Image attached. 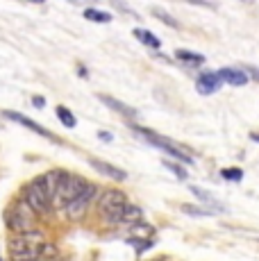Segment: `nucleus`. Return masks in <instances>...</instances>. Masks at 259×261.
Segmentation results:
<instances>
[{"instance_id": "nucleus-22", "label": "nucleus", "mask_w": 259, "mask_h": 261, "mask_svg": "<svg viewBox=\"0 0 259 261\" xmlns=\"http://www.w3.org/2000/svg\"><path fill=\"white\" fill-rule=\"evenodd\" d=\"M182 212H187L191 216H212V214H216V212H205V209H200V207H191V204H182Z\"/></svg>"}, {"instance_id": "nucleus-15", "label": "nucleus", "mask_w": 259, "mask_h": 261, "mask_svg": "<svg viewBox=\"0 0 259 261\" xmlns=\"http://www.w3.org/2000/svg\"><path fill=\"white\" fill-rule=\"evenodd\" d=\"M134 39H139V41L143 43V46H148V48H152V50H157V48H162V41H159V39L155 37V34L152 32H148V30H134Z\"/></svg>"}, {"instance_id": "nucleus-21", "label": "nucleus", "mask_w": 259, "mask_h": 261, "mask_svg": "<svg viewBox=\"0 0 259 261\" xmlns=\"http://www.w3.org/2000/svg\"><path fill=\"white\" fill-rule=\"evenodd\" d=\"M130 243H132V245H137V248H134V250H137V254H141V252H146V250L150 248V245H152V241H150V239H130Z\"/></svg>"}, {"instance_id": "nucleus-17", "label": "nucleus", "mask_w": 259, "mask_h": 261, "mask_svg": "<svg viewBox=\"0 0 259 261\" xmlns=\"http://www.w3.org/2000/svg\"><path fill=\"white\" fill-rule=\"evenodd\" d=\"M55 114H57V118L62 120V123L66 125V127H75L77 120H75V116H73L71 109H66V107H57V109H55Z\"/></svg>"}, {"instance_id": "nucleus-31", "label": "nucleus", "mask_w": 259, "mask_h": 261, "mask_svg": "<svg viewBox=\"0 0 259 261\" xmlns=\"http://www.w3.org/2000/svg\"><path fill=\"white\" fill-rule=\"evenodd\" d=\"M250 139H252V141H257V143H259V134H250Z\"/></svg>"}, {"instance_id": "nucleus-5", "label": "nucleus", "mask_w": 259, "mask_h": 261, "mask_svg": "<svg viewBox=\"0 0 259 261\" xmlns=\"http://www.w3.org/2000/svg\"><path fill=\"white\" fill-rule=\"evenodd\" d=\"M127 198L123 191L118 189H107L105 193H100V202H98V212L107 223H114V218H116L118 214L123 212V209L127 207Z\"/></svg>"}, {"instance_id": "nucleus-13", "label": "nucleus", "mask_w": 259, "mask_h": 261, "mask_svg": "<svg viewBox=\"0 0 259 261\" xmlns=\"http://www.w3.org/2000/svg\"><path fill=\"white\" fill-rule=\"evenodd\" d=\"M141 218H143V209L134 207V204H127V207L114 218L112 225H137Z\"/></svg>"}, {"instance_id": "nucleus-1", "label": "nucleus", "mask_w": 259, "mask_h": 261, "mask_svg": "<svg viewBox=\"0 0 259 261\" xmlns=\"http://www.w3.org/2000/svg\"><path fill=\"white\" fill-rule=\"evenodd\" d=\"M46 239L39 229L16 232L9 237V254L16 261H34L46 252Z\"/></svg>"}, {"instance_id": "nucleus-30", "label": "nucleus", "mask_w": 259, "mask_h": 261, "mask_svg": "<svg viewBox=\"0 0 259 261\" xmlns=\"http://www.w3.org/2000/svg\"><path fill=\"white\" fill-rule=\"evenodd\" d=\"M28 3H34V5H43L46 0H28Z\"/></svg>"}, {"instance_id": "nucleus-11", "label": "nucleus", "mask_w": 259, "mask_h": 261, "mask_svg": "<svg viewBox=\"0 0 259 261\" xmlns=\"http://www.w3.org/2000/svg\"><path fill=\"white\" fill-rule=\"evenodd\" d=\"M89 164H91V168H96L100 175H107V177L116 179V182H123V179L127 177L125 170L112 166V164H107V162H100V159H89Z\"/></svg>"}, {"instance_id": "nucleus-24", "label": "nucleus", "mask_w": 259, "mask_h": 261, "mask_svg": "<svg viewBox=\"0 0 259 261\" xmlns=\"http://www.w3.org/2000/svg\"><path fill=\"white\" fill-rule=\"evenodd\" d=\"M109 3L114 5V7L116 9H121V12H125V14H130V16H137V14L132 12V7H130V5L125 3V0H109Z\"/></svg>"}, {"instance_id": "nucleus-7", "label": "nucleus", "mask_w": 259, "mask_h": 261, "mask_svg": "<svg viewBox=\"0 0 259 261\" xmlns=\"http://www.w3.org/2000/svg\"><path fill=\"white\" fill-rule=\"evenodd\" d=\"M137 129L141 137H146V141L148 143H152L155 148H159V150H164V152H168L171 157H175V159H180V162H184V164H193V159L189 157L187 152H182L177 145H173L171 141H166L164 137H159V134H155V132H150V129H146V127H134Z\"/></svg>"}, {"instance_id": "nucleus-20", "label": "nucleus", "mask_w": 259, "mask_h": 261, "mask_svg": "<svg viewBox=\"0 0 259 261\" xmlns=\"http://www.w3.org/2000/svg\"><path fill=\"white\" fill-rule=\"evenodd\" d=\"M150 12H152V16H155V18H159V21H162V23L171 25V28H177V21H175V18H173V16H168V14L164 12V9H159V7H152Z\"/></svg>"}, {"instance_id": "nucleus-2", "label": "nucleus", "mask_w": 259, "mask_h": 261, "mask_svg": "<svg viewBox=\"0 0 259 261\" xmlns=\"http://www.w3.org/2000/svg\"><path fill=\"white\" fill-rule=\"evenodd\" d=\"M5 220H7V227L12 229L14 234H16V232H30V229H34L37 212L30 207L25 200H21V202H16L14 207L7 209Z\"/></svg>"}, {"instance_id": "nucleus-3", "label": "nucleus", "mask_w": 259, "mask_h": 261, "mask_svg": "<svg viewBox=\"0 0 259 261\" xmlns=\"http://www.w3.org/2000/svg\"><path fill=\"white\" fill-rule=\"evenodd\" d=\"M87 179L80 177V175H73V173H64L62 179H59L57 184V193H55V200L53 202L57 204V207H66L68 202H73V200L77 198L80 193H82L84 189H87Z\"/></svg>"}, {"instance_id": "nucleus-18", "label": "nucleus", "mask_w": 259, "mask_h": 261, "mask_svg": "<svg viewBox=\"0 0 259 261\" xmlns=\"http://www.w3.org/2000/svg\"><path fill=\"white\" fill-rule=\"evenodd\" d=\"M191 191L198 195V198L202 200V202H207L209 207H214V209H216V212H225V207H223L221 202H216V200H214V198H209V195H207V191H202V189H198V187H191Z\"/></svg>"}, {"instance_id": "nucleus-32", "label": "nucleus", "mask_w": 259, "mask_h": 261, "mask_svg": "<svg viewBox=\"0 0 259 261\" xmlns=\"http://www.w3.org/2000/svg\"><path fill=\"white\" fill-rule=\"evenodd\" d=\"M241 3H252V0H241Z\"/></svg>"}, {"instance_id": "nucleus-6", "label": "nucleus", "mask_w": 259, "mask_h": 261, "mask_svg": "<svg viewBox=\"0 0 259 261\" xmlns=\"http://www.w3.org/2000/svg\"><path fill=\"white\" fill-rule=\"evenodd\" d=\"M96 195H98V187L93 182H89L87 189H84L82 193H80L77 198L73 200V202H68L66 207H64V214H66V218L80 220L84 214H87V209L91 207V202L96 200Z\"/></svg>"}, {"instance_id": "nucleus-14", "label": "nucleus", "mask_w": 259, "mask_h": 261, "mask_svg": "<svg viewBox=\"0 0 259 261\" xmlns=\"http://www.w3.org/2000/svg\"><path fill=\"white\" fill-rule=\"evenodd\" d=\"M175 59L177 62H184L187 66H200V64H205V55L191 53V50H175Z\"/></svg>"}, {"instance_id": "nucleus-25", "label": "nucleus", "mask_w": 259, "mask_h": 261, "mask_svg": "<svg viewBox=\"0 0 259 261\" xmlns=\"http://www.w3.org/2000/svg\"><path fill=\"white\" fill-rule=\"evenodd\" d=\"M241 68L246 71V75H248L250 80H255V82H259V68H257V66H250V64H243Z\"/></svg>"}, {"instance_id": "nucleus-26", "label": "nucleus", "mask_w": 259, "mask_h": 261, "mask_svg": "<svg viewBox=\"0 0 259 261\" xmlns=\"http://www.w3.org/2000/svg\"><path fill=\"white\" fill-rule=\"evenodd\" d=\"M187 3H191V5H200V7H209V9L214 7V3H209V0H187Z\"/></svg>"}, {"instance_id": "nucleus-29", "label": "nucleus", "mask_w": 259, "mask_h": 261, "mask_svg": "<svg viewBox=\"0 0 259 261\" xmlns=\"http://www.w3.org/2000/svg\"><path fill=\"white\" fill-rule=\"evenodd\" d=\"M77 75H80V77H89V71H87V68L80 66V68H77Z\"/></svg>"}, {"instance_id": "nucleus-27", "label": "nucleus", "mask_w": 259, "mask_h": 261, "mask_svg": "<svg viewBox=\"0 0 259 261\" xmlns=\"http://www.w3.org/2000/svg\"><path fill=\"white\" fill-rule=\"evenodd\" d=\"M32 102H34V107H39V109H41L43 105H46V100H43L41 95H34V98H32Z\"/></svg>"}, {"instance_id": "nucleus-19", "label": "nucleus", "mask_w": 259, "mask_h": 261, "mask_svg": "<svg viewBox=\"0 0 259 261\" xmlns=\"http://www.w3.org/2000/svg\"><path fill=\"white\" fill-rule=\"evenodd\" d=\"M221 175H223V179H227V182H241L243 179V170L241 168H223Z\"/></svg>"}, {"instance_id": "nucleus-28", "label": "nucleus", "mask_w": 259, "mask_h": 261, "mask_svg": "<svg viewBox=\"0 0 259 261\" xmlns=\"http://www.w3.org/2000/svg\"><path fill=\"white\" fill-rule=\"evenodd\" d=\"M98 137H100L102 141H112V134H109V132H102V129L98 132Z\"/></svg>"}, {"instance_id": "nucleus-8", "label": "nucleus", "mask_w": 259, "mask_h": 261, "mask_svg": "<svg viewBox=\"0 0 259 261\" xmlns=\"http://www.w3.org/2000/svg\"><path fill=\"white\" fill-rule=\"evenodd\" d=\"M221 87H223L221 75H218V73H212V71L202 73L200 77L196 80V91L200 93V95H212V93H216Z\"/></svg>"}, {"instance_id": "nucleus-23", "label": "nucleus", "mask_w": 259, "mask_h": 261, "mask_svg": "<svg viewBox=\"0 0 259 261\" xmlns=\"http://www.w3.org/2000/svg\"><path fill=\"white\" fill-rule=\"evenodd\" d=\"M164 166L171 170V173H175L180 179H187V170H184L182 166H177V164H171V162H164Z\"/></svg>"}, {"instance_id": "nucleus-12", "label": "nucleus", "mask_w": 259, "mask_h": 261, "mask_svg": "<svg viewBox=\"0 0 259 261\" xmlns=\"http://www.w3.org/2000/svg\"><path fill=\"white\" fill-rule=\"evenodd\" d=\"M218 75H221V80L225 84H232V87H246L248 84V75L243 68H221L218 71Z\"/></svg>"}, {"instance_id": "nucleus-10", "label": "nucleus", "mask_w": 259, "mask_h": 261, "mask_svg": "<svg viewBox=\"0 0 259 261\" xmlns=\"http://www.w3.org/2000/svg\"><path fill=\"white\" fill-rule=\"evenodd\" d=\"M98 98H100V102H105V107L114 109V112L121 114V116H125V118H137V109L127 107V105H125V102H121V100L112 98V95H107V93H100Z\"/></svg>"}, {"instance_id": "nucleus-9", "label": "nucleus", "mask_w": 259, "mask_h": 261, "mask_svg": "<svg viewBox=\"0 0 259 261\" xmlns=\"http://www.w3.org/2000/svg\"><path fill=\"white\" fill-rule=\"evenodd\" d=\"M3 116H5V118H9V120H14V123H18V125H23V127L32 129V132L41 134V137H46V139H53V141H57V139H55V134L50 132V129H46V127H41V125H37L34 120H30L28 116H23V114H18V112H12V109H7V112H3Z\"/></svg>"}, {"instance_id": "nucleus-16", "label": "nucleus", "mask_w": 259, "mask_h": 261, "mask_svg": "<svg viewBox=\"0 0 259 261\" xmlns=\"http://www.w3.org/2000/svg\"><path fill=\"white\" fill-rule=\"evenodd\" d=\"M84 18H87V21H93V23H109L112 21V14L100 12V9H96V7H87L84 9Z\"/></svg>"}, {"instance_id": "nucleus-4", "label": "nucleus", "mask_w": 259, "mask_h": 261, "mask_svg": "<svg viewBox=\"0 0 259 261\" xmlns=\"http://www.w3.org/2000/svg\"><path fill=\"white\" fill-rule=\"evenodd\" d=\"M23 200H25V202H28L37 214H48V209H50V204H53V198L48 195L46 187H43L41 175L23 187Z\"/></svg>"}]
</instances>
